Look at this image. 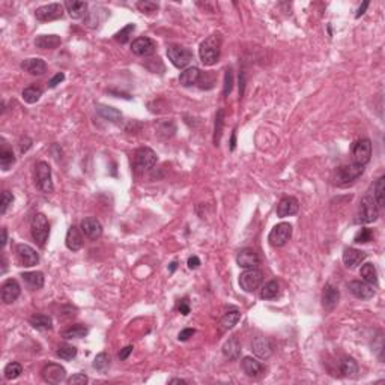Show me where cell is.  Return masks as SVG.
I'll list each match as a JSON object with an SVG mask.
<instances>
[{
    "label": "cell",
    "mask_w": 385,
    "mask_h": 385,
    "mask_svg": "<svg viewBox=\"0 0 385 385\" xmlns=\"http://www.w3.org/2000/svg\"><path fill=\"white\" fill-rule=\"evenodd\" d=\"M221 53V36L218 33H214L208 36L199 47V56L203 65L212 66L218 62Z\"/></svg>",
    "instance_id": "cell-1"
},
{
    "label": "cell",
    "mask_w": 385,
    "mask_h": 385,
    "mask_svg": "<svg viewBox=\"0 0 385 385\" xmlns=\"http://www.w3.org/2000/svg\"><path fill=\"white\" fill-rule=\"evenodd\" d=\"M378 217H379V206L376 205L375 199L372 196L363 197L360 202V208H358L355 221L358 224H370V223L376 221Z\"/></svg>",
    "instance_id": "cell-2"
},
{
    "label": "cell",
    "mask_w": 385,
    "mask_h": 385,
    "mask_svg": "<svg viewBox=\"0 0 385 385\" xmlns=\"http://www.w3.org/2000/svg\"><path fill=\"white\" fill-rule=\"evenodd\" d=\"M364 172V166L360 164H348L340 166L334 173V184L339 187H348L349 184L355 182Z\"/></svg>",
    "instance_id": "cell-3"
},
{
    "label": "cell",
    "mask_w": 385,
    "mask_h": 385,
    "mask_svg": "<svg viewBox=\"0 0 385 385\" xmlns=\"http://www.w3.org/2000/svg\"><path fill=\"white\" fill-rule=\"evenodd\" d=\"M30 230H32V238L35 239V242L39 247H44L50 235V224L47 217L41 212L35 214L30 223Z\"/></svg>",
    "instance_id": "cell-4"
},
{
    "label": "cell",
    "mask_w": 385,
    "mask_h": 385,
    "mask_svg": "<svg viewBox=\"0 0 385 385\" xmlns=\"http://www.w3.org/2000/svg\"><path fill=\"white\" fill-rule=\"evenodd\" d=\"M157 163V154L151 148H139L134 154V169L142 173L146 170H151Z\"/></svg>",
    "instance_id": "cell-5"
},
{
    "label": "cell",
    "mask_w": 385,
    "mask_h": 385,
    "mask_svg": "<svg viewBox=\"0 0 385 385\" xmlns=\"http://www.w3.org/2000/svg\"><path fill=\"white\" fill-rule=\"evenodd\" d=\"M263 281V272L259 268L245 269L239 275V286L245 292H254Z\"/></svg>",
    "instance_id": "cell-6"
},
{
    "label": "cell",
    "mask_w": 385,
    "mask_h": 385,
    "mask_svg": "<svg viewBox=\"0 0 385 385\" xmlns=\"http://www.w3.org/2000/svg\"><path fill=\"white\" fill-rule=\"evenodd\" d=\"M167 57L176 68H185L192 60V53L190 48L182 45H170L167 48Z\"/></svg>",
    "instance_id": "cell-7"
},
{
    "label": "cell",
    "mask_w": 385,
    "mask_h": 385,
    "mask_svg": "<svg viewBox=\"0 0 385 385\" xmlns=\"http://www.w3.org/2000/svg\"><path fill=\"white\" fill-rule=\"evenodd\" d=\"M292 236V226L289 223H280L272 227L268 235V242L272 247H283Z\"/></svg>",
    "instance_id": "cell-8"
},
{
    "label": "cell",
    "mask_w": 385,
    "mask_h": 385,
    "mask_svg": "<svg viewBox=\"0 0 385 385\" xmlns=\"http://www.w3.org/2000/svg\"><path fill=\"white\" fill-rule=\"evenodd\" d=\"M36 182L42 192H45V194L53 192L54 187H53V181H51V167L48 163L39 161L36 164Z\"/></svg>",
    "instance_id": "cell-9"
},
{
    "label": "cell",
    "mask_w": 385,
    "mask_h": 385,
    "mask_svg": "<svg viewBox=\"0 0 385 385\" xmlns=\"http://www.w3.org/2000/svg\"><path fill=\"white\" fill-rule=\"evenodd\" d=\"M352 158L355 164L366 166L372 158V142L369 139H361L352 146Z\"/></svg>",
    "instance_id": "cell-10"
},
{
    "label": "cell",
    "mask_w": 385,
    "mask_h": 385,
    "mask_svg": "<svg viewBox=\"0 0 385 385\" xmlns=\"http://www.w3.org/2000/svg\"><path fill=\"white\" fill-rule=\"evenodd\" d=\"M15 253H17V259L21 266L30 268V266H35L39 263V254L36 253L35 248H32L27 244H18L15 248Z\"/></svg>",
    "instance_id": "cell-11"
},
{
    "label": "cell",
    "mask_w": 385,
    "mask_h": 385,
    "mask_svg": "<svg viewBox=\"0 0 385 385\" xmlns=\"http://www.w3.org/2000/svg\"><path fill=\"white\" fill-rule=\"evenodd\" d=\"M63 15V5L60 3H48L44 6H39L35 11V17L39 21H54L62 18Z\"/></svg>",
    "instance_id": "cell-12"
},
{
    "label": "cell",
    "mask_w": 385,
    "mask_h": 385,
    "mask_svg": "<svg viewBox=\"0 0 385 385\" xmlns=\"http://www.w3.org/2000/svg\"><path fill=\"white\" fill-rule=\"evenodd\" d=\"M157 50V44L154 39L148 38V36H142V38H137L133 41L131 44V51L136 54V56H140V57H148V56H152Z\"/></svg>",
    "instance_id": "cell-13"
},
{
    "label": "cell",
    "mask_w": 385,
    "mask_h": 385,
    "mask_svg": "<svg viewBox=\"0 0 385 385\" xmlns=\"http://www.w3.org/2000/svg\"><path fill=\"white\" fill-rule=\"evenodd\" d=\"M41 375H42V379L48 384H60L66 378V370L60 364L51 363V364H47L42 369Z\"/></svg>",
    "instance_id": "cell-14"
},
{
    "label": "cell",
    "mask_w": 385,
    "mask_h": 385,
    "mask_svg": "<svg viewBox=\"0 0 385 385\" xmlns=\"http://www.w3.org/2000/svg\"><path fill=\"white\" fill-rule=\"evenodd\" d=\"M21 294V287L18 284L17 280L14 278H8L3 284H2V301L5 304H12L17 301V298Z\"/></svg>",
    "instance_id": "cell-15"
},
{
    "label": "cell",
    "mask_w": 385,
    "mask_h": 385,
    "mask_svg": "<svg viewBox=\"0 0 385 385\" xmlns=\"http://www.w3.org/2000/svg\"><path fill=\"white\" fill-rule=\"evenodd\" d=\"M80 229L84 233V236H87L89 239H98L103 235V226L100 220H97L95 217L84 218L80 224Z\"/></svg>",
    "instance_id": "cell-16"
},
{
    "label": "cell",
    "mask_w": 385,
    "mask_h": 385,
    "mask_svg": "<svg viewBox=\"0 0 385 385\" xmlns=\"http://www.w3.org/2000/svg\"><path fill=\"white\" fill-rule=\"evenodd\" d=\"M236 263L244 268V269H250V268H257L260 263V259L257 256V253L251 248H244L238 253L236 256Z\"/></svg>",
    "instance_id": "cell-17"
},
{
    "label": "cell",
    "mask_w": 385,
    "mask_h": 385,
    "mask_svg": "<svg viewBox=\"0 0 385 385\" xmlns=\"http://www.w3.org/2000/svg\"><path fill=\"white\" fill-rule=\"evenodd\" d=\"M349 291L352 292L354 297H357L358 300H370L375 295V289L372 284L361 281V280H354L349 283Z\"/></svg>",
    "instance_id": "cell-18"
},
{
    "label": "cell",
    "mask_w": 385,
    "mask_h": 385,
    "mask_svg": "<svg viewBox=\"0 0 385 385\" xmlns=\"http://www.w3.org/2000/svg\"><path fill=\"white\" fill-rule=\"evenodd\" d=\"M300 211V202L289 196V197H283L278 205H277V215L284 218V217H291V215H295L297 212Z\"/></svg>",
    "instance_id": "cell-19"
},
{
    "label": "cell",
    "mask_w": 385,
    "mask_h": 385,
    "mask_svg": "<svg viewBox=\"0 0 385 385\" xmlns=\"http://www.w3.org/2000/svg\"><path fill=\"white\" fill-rule=\"evenodd\" d=\"M342 259H343V263L346 268L354 269L366 260V253L361 250H357V248H345Z\"/></svg>",
    "instance_id": "cell-20"
},
{
    "label": "cell",
    "mask_w": 385,
    "mask_h": 385,
    "mask_svg": "<svg viewBox=\"0 0 385 385\" xmlns=\"http://www.w3.org/2000/svg\"><path fill=\"white\" fill-rule=\"evenodd\" d=\"M339 300H340V292L336 286L333 284H327L325 289H324V294H322V306L327 312H331L334 310V307L339 304Z\"/></svg>",
    "instance_id": "cell-21"
},
{
    "label": "cell",
    "mask_w": 385,
    "mask_h": 385,
    "mask_svg": "<svg viewBox=\"0 0 385 385\" xmlns=\"http://www.w3.org/2000/svg\"><path fill=\"white\" fill-rule=\"evenodd\" d=\"M21 69L32 75H42L47 71V63L39 57H30L21 62Z\"/></svg>",
    "instance_id": "cell-22"
},
{
    "label": "cell",
    "mask_w": 385,
    "mask_h": 385,
    "mask_svg": "<svg viewBox=\"0 0 385 385\" xmlns=\"http://www.w3.org/2000/svg\"><path fill=\"white\" fill-rule=\"evenodd\" d=\"M251 349L259 358H269L272 354V343L266 337H256L251 343Z\"/></svg>",
    "instance_id": "cell-23"
},
{
    "label": "cell",
    "mask_w": 385,
    "mask_h": 385,
    "mask_svg": "<svg viewBox=\"0 0 385 385\" xmlns=\"http://www.w3.org/2000/svg\"><path fill=\"white\" fill-rule=\"evenodd\" d=\"M241 366H242L244 373H245L247 376H250V378H257V376L263 372L262 363L257 361V360L253 358V357H245V358H242Z\"/></svg>",
    "instance_id": "cell-24"
},
{
    "label": "cell",
    "mask_w": 385,
    "mask_h": 385,
    "mask_svg": "<svg viewBox=\"0 0 385 385\" xmlns=\"http://www.w3.org/2000/svg\"><path fill=\"white\" fill-rule=\"evenodd\" d=\"M65 244H66L68 250H71V251H78L83 247V238H81V235H80V232L75 226H71L68 229Z\"/></svg>",
    "instance_id": "cell-25"
},
{
    "label": "cell",
    "mask_w": 385,
    "mask_h": 385,
    "mask_svg": "<svg viewBox=\"0 0 385 385\" xmlns=\"http://www.w3.org/2000/svg\"><path fill=\"white\" fill-rule=\"evenodd\" d=\"M60 44H62V39L57 35H39L35 39V45L41 50H53V48H57Z\"/></svg>",
    "instance_id": "cell-26"
},
{
    "label": "cell",
    "mask_w": 385,
    "mask_h": 385,
    "mask_svg": "<svg viewBox=\"0 0 385 385\" xmlns=\"http://www.w3.org/2000/svg\"><path fill=\"white\" fill-rule=\"evenodd\" d=\"M223 354L229 360H238L241 355V342L236 337H230L223 345Z\"/></svg>",
    "instance_id": "cell-27"
},
{
    "label": "cell",
    "mask_w": 385,
    "mask_h": 385,
    "mask_svg": "<svg viewBox=\"0 0 385 385\" xmlns=\"http://www.w3.org/2000/svg\"><path fill=\"white\" fill-rule=\"evenodd\" d=\"M23 281L32 289V291H38L44 286V274L39 271H33V272H23L21 274Z\"/></svg>",
    "instance_id": "cell-28"
},
{
    "label": "cell",
    "mask_w": 385,
    "mask_h": 385,
    "mask_svg": "<svg viewBox=\"0 0 385 385\" xmlns=\"http://www.w3.org/2000/svg\"><path fill=\"white\" fill-rule=\"evenodd\" d=\"M200 78V69L196 68V66H191V68H187L181 72L179 75V83L185 87H190L192 84H196Z\"/></svg>",
    "instance_id": "cell-29"
},
{
    "label": "cell",
    "mask_w": 385,
    "mask_h": 385,
    "mask_svg": "<svg viewBox=\"0 0 385 385\" xmlns=\"http://www.w3.org/2000/svg\"><path fill=\"white\" fill-rule=\"evenodd\" d=\"M65 8L68 9L71 18H83L87 12V3L86 2H65Z\"/></svg>",
    "instance_id": "cell-30"
},
{
    "label": "cell",
    "mask_w": 385,
    "mask_h": 385,
    "mask_svg": "<svg viewBox=\"0 0 385 385\" xmlns=\"http://www.w3.org/2000/svg\"><path fill=\"white\" fill-rule=\"evenodd\" d=\"M241 319V313H239V310L238 309H232V310H229L227 313H224V316L221 318V321H220V325H221V330L223 331H227V330H232L236 324H238V321Z\"/></svg>",
    "instance_id": "cell-31"
},
{
    "label": "cell",
    "mask_w": 385,
    "mask_h": 385,
    "mask_svg": "<svg viewBox=\"0 0 385 385\" xmlns=\"http://www.w3.org/2000/svg\"><path fill=\"white\" fill-rule=\"evenodd\" d=\"M30 325L39 331H48L53 328V321L47 315H33L30 318Z\"/></svg>",
    "instance_id": "cell-32"
},
{
    "label": "cell",
    "mask_w": 385,
    "mask_h": 385,
    "mask_svg": "<svg viewBox=\"0 0 385 385\" xmlns=\"http://www.w3.org/2000/svg\"><path fill=\"white\" fill-rule=\"evenodd\" d=\"M361 277L366 283L372 284V286H378V271L375 268L373 263H364L361 266Z\"/></svg>",
    "instance_id": "cell-33"
},
{
    "label": "cell",
    "mask_w": 385,
    "mask_h": 385,
    "mask_svg": "<svg viewBox=\"0 0 385 385\" xmlns=\"http://www.w3.org/2000/svg\"><path fill=\"white\" fill-rule=\"evenodd\" d=\"M23 100L27 103V104H35L39 101V98L42 97V89L36 84H32V86H27L23 93H21Z\"/></svg>",
    "instance_id": "cell-34"
},
{
    "label": "cell",
    "mask_w": 385,
    "mask_h": 385,
    "mask_svg": "<svg viewBox=\"0 0 385 385\" xmlns=\"http://www.w3.org/2000/svg\"><path fill=\"white\" fill-rule=\"evenodd\" d=\"M97 112L98 115L106 119V121H110V122H119L122 119V115L119 110L113 109V107H107V106H98L97 107Z\"/></svg>",
    "instance_id": "cell-35"
},
{
    "label": "cell",
    "mask_w": 385,
    "mask_h": 385,
    "mask_svg": "<svg viewBox=\"0 0 385 385\" xmlns=\"http://www.w3.org/2000/svg\"><path fill=\"white\" fill-rule=\"evenodd\" d=\"M340 372L343 373V376H348V378H354L357 376L358 373V364L354 358H343L340 361Z\"/></svg>",
    "instance_id": "cell-36"
},
{
    "label": "cell",
    "mask_w": 385,
    "mask_h": 385,
    "mask_svg": "<svg viewBox=\"0 0 385 385\" xmlns=\"http://www.w3.org/2000/svg\"><path fill=\"white\" fill-rule=\"evenodd\" d=\"M278 294H280V284H278V281L271 280V281H268V283L262 287L260 298H262V300H274V298L278 297Z\"/></svg>",
    "instance_id": "cell-37"
},
{
    "label": "cell",
    "mask_w": 385,
    "mask_h": 385,
    "mask_svg": "<svg viewBox=\"0 0 385 385\" xmlns=\"http://www.w3.org/2000/svg\"><path fill=\"white\" fill-rule=\"evenodd\" d=\"M223 127H224V110L220 109L215 115V124H214V145L218 146L223 134Z\"/></svg>",
    "instance_id": "cell-38"
},
{
    "label": "cell",
    "mask_w": 385,
    "mask_h": 385,
    "mask_svg": "<svg viewBox=\"0 0 385 385\" xmlns=\"http://www.w3.org/2000/svg\"><path fill=\"white\" fill-rule=\"evenodd\" d=\"M87 333H89V330H87L86 327H83V325H74V327L65 330L62 336H63L65 339H81V337L87 336Z\"/></svg>",
    "instance_id": "cell-39"
},
{
    "label": "cell",
    "mask_w": 385,
    "mask_h": 385,
    "mask_svg": "<svg viewBox=\"0 0 385 385\" xmlns=\"http://www.w3.org/2000/svg\"><path fill=\"white\" fill-rule=\"evenodd\" d=\"M109 367H110V357L106 352L98 354L95 357V360H93V369L101 372V373H104V372L109 370Z\"/></svg>",
    "instance_id": "cell-40"
},
{
    "label": "cell",
    "mask_w": 385,
    "mask_h": 385,
    "mask_svg": "<svg viewBox=\"0 0 385 385\" xmlns=\"http://www.w3.org/2000/svg\"><path fill=\"white\" fill-rule=\"evenodd\" d=\"M384 182H385V176H379L373 185V199L376 202L378 206H382L384 205Z\"/></svg>",
    "instance_id": "cell-41"
},
{
    "label": "cell",
    "mask_w": 385,
    "mask_h": 385,
    "mask_svg": "<svg viewBox=\"0 0 385 385\" xmlns=\"http://www.w3.org/2000/svg\"><path fill=\"white\" fill-rule=\"evenodd\" d=\"M15 163V157H14V154H12V151H9V149H2V152H0V166H2V170L3 172H8L11 167H12V164Z\"/></svg>",
    "instance_id": "cell-42"
},
{
    "label": "cell",
    "mask_w": 385,
    "mask_h": 385,
    "mask_svg": "<svg viewBox=\"0 0 385 385\" xmlns=\"http://www.w3.org/2000/svg\"><path fill=\"white\" fill-rule=\"evenodd\" d=\"M3 373H5V378H6V379H9V381H11V379H17V378L23 373V367H21V364H20V363L12 361V363L6 364V367H5Z\"/></svg>",
    "instance_id": "cell-43"
},
{
    "label": "cell",
    "mask_w": 385,
    "mask_h": 385,
    "mask_svg": "<svg viewBox=\"0 0 385 385\" xmlns=\"http://www.w3.org/2000/svg\"><path fill=\"white\" fill-rule=\"evenodd\" d=\"M56 355L62 360H72L77 355V348L72 345H60L56 351Z\"/></svg>",
    "instance_id": "cell-44"
},
{
    "label": "cell",
    "mask_w": 385,
    "mask_h": 385,
    "mask_svg": "<svg viewBox=\"0 0 385 385\" xmlns=\"http://www.w3.org/2000/svg\"><path fill=\"white\" fill-rule=\"evenodd\" d=\"M136 30V26L134 24H127L121 32H118L116 35H115V39L116 41H119L121 44H125L128 39H130V36H131V33Z\"/></svg>",
    "instance_id": "cell-45"
},
{
    "label": "cell",
    "mask_w": 385,
    "mask_h": 385,
    "mask_svg": "<svg viewBox=\"0 0 385 385\" xmlns=\"http://www.w3.org/2000/svg\"><path fill=\"white\" fill-rule=\"evenodd\" d=\"M157 130H158V134H161V136L164 134L166 137L173 136V133L176 131V128H175L173 122H167V121L160 122V124H158V127H157Z\"/></svg>",
    "instance_id": "cell-46"
},
{
    "label": "cell",
    "mask_w": 385,
    "mask_h": 385,
    "mask_svg": "<svg viewBox=\"0 0 385 385\" xmlns=\"http://www.w3.org/2000/svg\"><path fill=\"white\" fill-rule=\"evenodd\" d=\"M372 238H373V233H372V230L370 229H366V227H363L357 235H355V238H354V241L357 242V244H366V242H369V241H372Z\"/></svg>",
    "instance_id": "cell-47"
},
{
    "label": "cell",
    "mask_w": 385,
    "mask_h": 385,
    "mask_svg": "<svg viewBox=\"0 0 385 385\" xmlns=\"http://www.w3.org/2000/svg\"><path fill=\"white\" fill-rule=\"evenodd\" d=\"M137 8L142 11V12H146V14H149V12H157L158 11V3H155V2H149V0H140V2H137Z\"/></svg>",
    "instance_id": "cell-48"
},
{
    "label": "cell",
    "mask_w": 385,
    "mask_h": 385,
    "mask_svg": "<svg viewBox=\"0 0 385 385\" xmlns=\"http://www.w3.org/2000/svg\"><path fill=\"white\" fill-rule=\"evenodd\" d=\"M232 87H233V72H232V69H227V71H226V75H224V89H223V95L227 97V95L232 92Z\"/></svg>",
    "instance_id": "cell-49"
},
{
    "label": "cell",
    "mask_w": 385,
    "mask_h": 385,
    "mask_svg": "<svg viewBox=\"0 0 385 385\" xmlns=\"http://www.w3.org/2000/svg\"><path fill=\"white\" fill-rule=\"evenodd\" d=\"M14 202V196L9 191H3L2 192V203H0V212L2 214H6L8 208L12 205Z\"/></svg>",
    "instance_id": "cell-50"
},
{
    "label": "cell",
    "mask_w": 385,
    "mask_h": 385,
    "mask_svg": "<svg viewBox=\"0 0 385 385\" xmlns=\"http://www.w3.org/2000/svg\"><path fill=\"white\" fill-rule=\"evenodd\" d=\"M89 382V378L84 375V373H75L74 376H71L68 379V384L69 385H84Z\"/></svg>",
    "instance_id": "cell-51"
},
{
    "label": "cell",
    "mask_w": 385,
    "mask_h": 385,
    "mask_svg": "<svg viewBox=\"0 0 385 385\" xmlns=\"http://www.w3.org/2000/svg\"><path fill=\"white\" fill-rule=\"evenodd\" d=\"M63 80H65L63 72H57V74H56V75H54V77L48 81V87H50V89H54V87H56L57 84H60Z\"/></svg>",
    "instance_id": "cell-52"
},
{
    "label": "cell",
    "mask_w": 385,
    "mask_h": 385,
    "mask_svg": "<svg viewBox=\"0 0 385 385\" xmlns=\"http://www.w3.org/2000/svg\"><path fill=\"white\" fill-rule=\"evenodd\" d=\"M194 330L192 328H185V330H182L179 334H178V339L181 340V342H185V340H188L190 337H192L194 336Z\"/></svg>",
    "instance_id": "cell-53"
},
{
    "label": "cell",
    "mask_w": 385,
    "mask_h": 385,
    "mask_svg": "<svg viewBox=\"0 0 385 385\" xmlns=\"http://www.w3.org/2000/svg\"><path fill=\"white\" fill-rule=\"evenodd\" d=\"M178 310H179L184 316H187V315L190 313V304H188V300H187V298L181 300V303H179V306H178Z\"/></svg>",
    "instance_id": "cell-54"
},
{
    "label": "cell",
    "mask_w": 385,
    "mask_h": 385,
    "mask_svg": "<svg viewBox=\"0 0 385 385\" xmlns=\"http://www.w3.org/2000/svg\"><path fill=\"white\" fill-rule=\"evenodd\" d=\"M133 346H127V348H124V349H121V352H119V358L121 360H127L128 358V355L133 352Z\"/></svg>",
    "instance_id": "cell-55"
},
{
    "label": "cell",
    "mask_w": 385,
    "mask_h": 385,
    "mask_svg": "<svg viewBox=\"0 0 385 385\" xmlns=\"http://www.w3.org/2000/svg\"><path fill=\"white\" fill-rule=\"evenodd\" d=\"M199 265H200V259H199L197 256H191V257L188 259V268H190V269L199 268Z\"/></svg>",
    "instance_id": "cell-56"
},
{
    "label": "cell",
    "mask_w": 385,
    "mask_h": 385,
    "mask_svg": "<svg viewBox=\"0 0 385 385\" xmlns=\"http://www.w3.org/2000/svg\"><path fill=\"white\" fill-rule=\"evenodd\" d=\"M367 6H369V2H364L363 6H360V9H358V12H357V18H360V17L364 14V11L367 9Z\"/></svg>",
    "instance_id": "cell-57"
},
{
    "label": "cell",
    "mask_w": 385,
    "mask_h": 385,
    "mask_svg": "<svg viewBox=\"0 0 385 385\" xmlns=\"http://www.w3.org/2000/svg\"><path fill=\"white\" fill-rule=\"evenodd\" d=\"M6 241H8V230H6V227H3L2 229V247L6 245Z\"/></svg>",
    "instance_id": "cell-58"
},
{
    "label": "cell",
    "mask_w": 385,
    "mask_h": 385,
    "mask_svg": "<svg viewBox=\"0 0 385 385\" xmlns=\"http://www.w3.org/2000/svg\"><path fill=\"white\" fill-rule=\"evenodd\" d=\"M235 146H236V131L233 130V133H232V139H230V151H233V149H235Z\"/></svg>",
    "instance_id": "cell-59"
},
{
    "label": "cell",
    "mask_w": 385,
    "mask_h": 385,
    "mask_svg": "<svg viewBox=\"0 0 385 385\" xmlns=\"http://www.w3.org/2000/svg\"><path fill=\"white\" fill-rule=\"evenodd\" d=\"M169 384H187V381H184V379H170Z\"/></svg>",
    "instance_id": "cell-60"
}]
</instances>
